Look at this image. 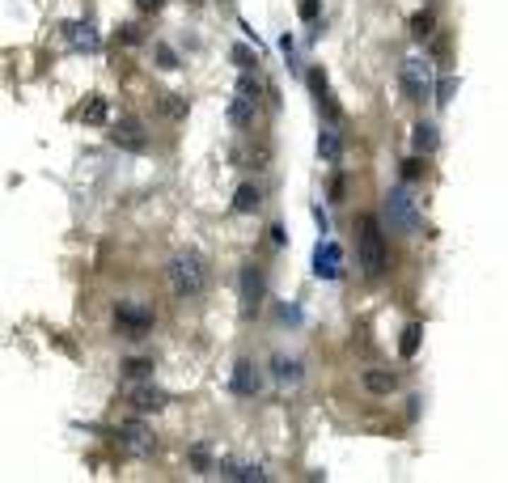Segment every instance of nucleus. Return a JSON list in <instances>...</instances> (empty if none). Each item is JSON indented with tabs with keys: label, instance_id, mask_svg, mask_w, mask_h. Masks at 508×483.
Returning <instances> with one entry per match:
<instances>
[{
	"label": "nucleus",
	"instance_id": "nucleus-25",
	"mask_svg": "<svg viewBox=\"0 0 508 483\" xmlns=\"http://www.w3.org/2000/svg\"><path fill=\"white\" fill-rule=\"evenodd\" d=\"M276 369H280V382H297V378H301V369H297L293 361H280Z\"/></svg>",
	"mask_w": 508,
	"mask_h": 483
},
{
	"label": "nucleus",
	"instance_id": "nucleus-11",
	"mask_svg": "<svg viewBox=\"0 0 508 483\" xmlns=\"http://www.w3.org/2000/svg\"><path fill=\"white\" fill-rule=\"evenodd\" d=\"M314 263H318V276H339V246L335 242H326V246H318V255H314Z\"/></svg>",
	"mask_w": 508,
	"mask_h": 483
},
{
	"label": "nucleus",
	"instance_id": "nucleus-19",
	"mask_svg": "<svg viewBox=\"0 0 508 483\" xmlns=\"http://www.w3.org/2000/svg\"><path fill=\"white\" fill-rule=\"evenodd\" d=\"M420 335H424V327H420V322H411V327L403 331V344H398V352H403L407 361H411V356L420 352Z\"/></svg>",
	"mask_w": 508,
	"mask_h": 483
},
{
	"label": "nucleus",
	"instance_id": "nucleus-27",
	"mask_svg": "<svg viewBox=\"0 0 508 483\" xmlns=\"http://www.w3.org/2000/svg\"><path fill=\"white\" fill-rule=\"evenodd\" d=\"M233 59H237L242 68H250V59H254V55H250V47H233Z\"/></svg>",
	"mask_w": 508,
	"mask_h": 483
},
{
	"label": "nucleus",
	"instance_id": "nucleus-9",
	"mask_svg": "<svg viewBox=\"0 0 508 483\" xmlns=\"http://www.w3.org/2000/svg\"><path fill=\"white\" fill-rule=\"evenodd\" d=\"M386 208L394 212V221H398V225H403L407 233H411V229L420 225V221H415V212H411V199H407V191H390V199H386Z\"/></svg>",
	"mask_w": 508,
	"mask_h": 483
},
{
	"label": "nucleus",
	"instance_id": "nucleus-16",
	"mask_svg": "<svg viewBox=\"0 0 508 483\" xmlns=\"http://www.w3.org/2000/svg\"><path fill=\"white\" fill-rule=\"evenodd\" d=\"M411 144H415V153H432V149H437V127H432V123H420L415 136H411Z\"/></svg>",
	"mask_w": 508,
	"mask_h": 483
},
{
	"label": "nucleus",
	"instance_id": "nucleus-15",
	"mask_svg": "<svg viewBox=\"0 0 508 483\" xmlns=\"http://www.w3.org/2000/svg\"><path fill=\"white\" fill-rule=\"evenodd\" d=\"M259 199H263V195H259V187L242 182V187H237V195H233V212H254V208H259Z\"/></svg>",
	"mask_w": 508,
	"mask_h": 483
},
{
	"label": "nucleus",
	"instance_id": "nucleus-23",
	"mask_svg": "<svg viewBox=\"0 0 508 483\" xmlns=\"http://www.w3.org/2000/svg\"><path fill=\"white\" fill-rule=\"evenodd\" d=\"M85 119H89V123H102V119H106V102H102V98H93V102L85 106Z\"/></svg>",
	"mask_w": 508,
	"mask_h": 483
},
{
	"label": "nucleus",
	"instance_id": "nucleus-29",
	"mask_svg": "<svg viewBox=\"0 0 508 483\" xmlns=\"http://www.w3.org/2000/svg\"><path fill=\"white\" fill-rule=\"evenodd\" d=\"M136 4H140V8H144V13H157V8H161V4H165V0H136Z\"/></svg>",
	"mask_w": 508,
	"mask_h": 483
},
{
	"label": "nucleus",
	"instance_id": "nucleus-3",
	"mask_svg": "<svg viewBox=\"0 0 508 483\" xmlns=\"http://www.w3.org/2000/svg\"><path fill=\"white\" fill-rule=\"evenodd\" d=\"M114 327H119L127 339H140L144 331H153V310L140 305V301H119V305H114Z\"/></svg>",
	"mask_w": 508,
	"mask_h": 483
},
{
	"label": "nucleus",
	"instance_id": "nucleus-8",
	"mask_svg": "<svg viewBox=\"0 0 508 483\" xmlns=\"http://www.w3.org/2000/svg\"><path fill=\"white\" fill-rule=\"evenodd\" d=\"M309 85H314V98H318V106H322V115L339 123V119H343V110L335 106V98H331V89H326V76H322V72H309Z\"/></svg>",
	"mask_w": 508,
	"mask_h": 483
},
{
	"label": "nucleus",
	"instance_id": "nucleus-6",
	"mask_svg": "<svg viewBox=\"0 0 508 483\" xmlns=\"http://www.w3.org/2000/svg\"><path fill=\"white\" fill-rule=\"evenodd\" d=\"M403 89L411 93V102H424V98H428V64H424V59H407V64H403Z\"/></svg>",
	"mask_w": 508,
	"mask_h": 483
},
{
	"label": "nucleus",
	"instance_id": "nucleus-1",
	"mask_svg": "<svg viewBox=\"0 0 508 483\" xmlns=\"http://www.w3.org/2000/svg\"><path fill=\"white\" fill-rule=\"evenodd\" d=\"M356 255H360V272L369 280H377L390 263V250H386V238H382V225L373 216H360L356 225Z\"/></svg>",
	"mask_w": 508,
	"mask_h": 483
},
{
	"label": "nucleus",
	"instance_id": "nucleus-18",
	"mask_svg": "<svg viewBox=\"0 0 508 483\" xmlns=\"http://www.w3.org/2000/svg\"><path fill=\"white\" fill-rule=\"evenodd\" d=\"M259 93H263V81H259V76H250V72H242V81H237V98H246V102H254V106H259Z\"/></svg>",
	"mask_w": 508,
	"mask_h": 483
},
{
	"label": "nucleus",
	"instance_id": "nucleus-13",
	"mask_svg": "<svg viewBox=\"0 0 508 483\" xmlns=\"http://www.w3.org/2000/svg\"><path fill=\"white\" fill-rule=\"evenodd\" d=\"M131 407H136V412H161V407H165V395L144 386V390H136V395H131Z\"/></svg>",
	"mask_w": 508,
	"mask_h": 483
},
{
	"label": "nucleus",
	"instance_id": "nucleus-21",
	"mask_svg": "<svg viewBox=\"0 0 508 483\" xmlns=\"http://www.w3.org/2000/svg\"><path fill=\"white\" fill-rule=\"evenodd\" d=\"M411 34H415V38H428V34H432V13H428V8L411 17Z\"/></svg>",
	"mask_w": 508,
	"mask_h": 483
},
{
	"label": "nucleus",
	"instance_id": "nucleus-22",
	"mask_svg": "<svg viewBox=\"0 0 508 483\" xmlns=\"http://www.w3.org/2000/svg\"><path fill=\"white\" fill-rule=\"evenodd\" d=\"M123 373H127V378H148V373H153V361L136 356V361H127V365H123Z\"/></svg>",
	"mask_w": 508,
	"mask_h": 483
},
{
	"label": "nucleus",
	"instance_id": "nucleus-7",
	"mask_svg": "<svg viewBox=\"0 0 508 483\" xmlns=\"http://www.w3.org/2000/svg\"><path fill=\"white\" fill-rule=\"evenodd\" d=\"M259 386H263V378H259V369L250 365V361H237V369H233V395H259Z\"/></svg>",
	"mask_w": 508,
	"mask_h": 483
},
{
	"label": "nucleus",
	"instance_id": "nucleus-12",
	"mask_svg": "<svg viewBox=\"0 0 508 483\" xmlns=\"http://www.w3.org/2000/svg\"><path fill=\"white\" fill-rule=\"evenodd\" d=\"M365 386H369L373 395H390V390L398 386V373H386V369H369V373H365Z\"/></svg>",
	"mask_w": 508,
	"mask_h": 483
},
{
	"label": "nucleus",
	"instance_id": "nucleus-20",
	"mask_svg": "<svg viewBox=\"0 0 508 483\" xmlns=\"http://www.w3.org/2000/svg\"><path fill=\"white\" fill-rule=\"evenodd\" d=\"M68 30V38L76 42V47H98V38L89 34V25H81V21H72V25H64Z\"/></svg>",
	"mask_w": 508,
	"mask_h": 483
},
{
	"label": "nucleus",
	"instance_id": "nucleus-26",
	"mask_svg": "<svg viewBox=\"0 0 508 483\" xmlns=\"http://www.w3.org/2000/svg\"><path fill=\"white\" fill-rule=\"evenodd\" d=\"M157 55H161V68H178V59H174L170 47H157Z\"/></svg>",
	"mask_w": 508,
	"mask_h": 483
},
{
	"label": "nucleus",
	"instance_id": "nucleus-17",
	"mask_svg": "<svg viewBox=\"0 0 508 483\" xmlns=\"http://www.w3.org/2000/svg\"><path fill=\"white\" fill-rule=\"evenodd\" d=\"M318 153H322L326 161H339V153H343V140H339V132H322V136H318Z\"/></svg>",
	"mask_w": 508,
	"mask_h": 483
},
{
	"label": "nucleus",
	"instance_id": "nucleus-14",
	"mask_svg": "<svg viewBox=\"0 0 508 483\" xmlns=\"http://www.w3.org/2000/svg\"><path fill=\"white\" fill-rule=\"evenodd\" d=\"M254 115H259V106H254V102H246V98H233V106H229V119H233L237 127H250V123H254Z\"/></svg>",
	"mask_w": 508,
	"mask_h": 483
},
{
	"label": "nucleus",
	"instance_id": "nucleus-4",
	"mask_svg": "<svg viewBox=\"0 0 508 483\" xmlns=\"http://www.w3.org/2000/svg\"><path fill=\"white\" fill-rule=\"evenodd\" d=\"M114 441L127 450V454H136V458H144V454H153V433H148V424H140V420H131V424H123L119 433H114Z\"/></svg>",
	"mask_w": 508,
	"mask_h": 483
},
{
	"label": "nucleus",
	"instance_id": "nucleus-10",
	"mask_svg": "<svg viewBox=\"0 0 508 483\" xmlns=\"http://www.w3.org/2000/svg\"><path fill=\"white\" fill-rule=\"evenodd\" d=\"M242 297H246V314H254V310H259V297H263V276H259L254 263L242 272Z\"/></svg>",
	"mask_w": 508,
	"mask_h": 483
},
{
	"label": "nucleus",
	"instance_id": "nucleus-2",
	"mask_svg": "<svg viewBox=\"0 0 508 483\" xmlns=\"http://www.w3.org/2000/svg\"><path fill=\"white\" fill-rule=\"evenodd\" d=\"M165 272H170V289H174L178 297H195V293H203V284H208V267H203V259H199L195 250L174 255Z\"/></svg>",
	"mask_w": 508,
	"mask_h": 483
},
{
	"label": "nucleus",
	"instance_id": "nucleus-28",
	"mask_svg": "<svg viewBox=\"0 0 508 483\" xmlns=\"http://www.w3.org/2000/svg\"><path fill=\"white\" fill-rule=\"evenodd\" d=\"M301 17L314 21V17H318V0H305V4H301Z\"/></svg>",
	"mask_w": 508,
	"mask_h": 483
},
{
	"label": "nucleus",
	"instance_id": "nucleus-24",
	"mask_svg": "<svg viewBox=\"0 0 508 483\" xmlns=\"http://www.w3.org/2000/svg\"><path fill=\"white\" fill-rule=\"evenodd\" d=\"M420 174H424V161H420V157H411V161L403 165V178H407V182H415Z\"/></svg>",
	"mask_w": 508,
	"mask_h": 483
},
{
	"label": "nucleus",
	"instance_id": "nucleus-5",
	"mask_svg": "<svg viewBox=\"0 0 508 483\" xmlns=\"http://www.w3.org/2000/svg\"><path fill=\"white\" fill-rule=\"evenodd\" d=\"M110 140H114L119 149H127V153H144V149H148V136H144V127H140L136 119H119L114 132H110Z\"/></svg>",
	"mask_w": 508,
	"mask_h": 483
}]
</instances>
